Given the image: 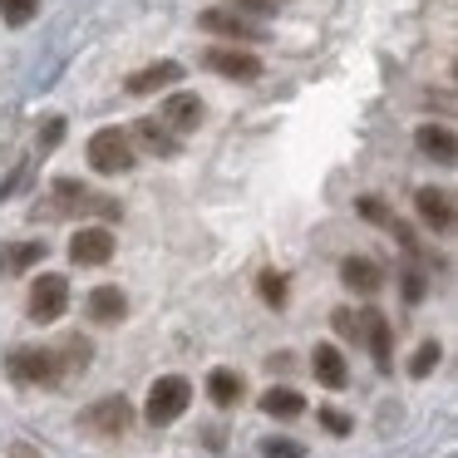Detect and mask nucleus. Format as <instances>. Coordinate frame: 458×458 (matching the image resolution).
Masks as SVG:
<instances>
[{
    "mask_svg": "<svg viewBox=\"0 0 458 458\" xmlns=\"http://www.w3.org/2000/svg\"><path fill=\"white\" fill-rule=\"evenodd\" d=\"M188 404H192V385H188V379H182V375H163V379H153L143 414H148L153 428H163V424H178V419L188 414Z\"/></svg>",
    "mask_w": 458,
    "mask_h": 458,
    "instance_id": "f257e3e1",
    "label": "nucleus"
},
{
    "mask_svg": "<svg viewBox=\"0 0 458 458\" xmlns=\"http://www.w3.org/2000/svg\"><path fill=\"white\" fill-rule=\"evenodd\" d=\"M5 369H11L15 385H60V379H64L55 350H45V345H21V350H11Z\"/></svg>",
    "mask_w": 458,
    "mask_h": 458,
    "instance_id": "f03ea898",
    "label": "nucleus"
},
{
    "mask_svg": "<svg viewBox=\"0 0 458 458\" xmlns=\"http://www.w3.org/2000/svg\"><path fill=\"white\" fill-rule=\"evenodd\" d=\"M89 168L104 173V178H119V173L133 168V139L119 129H99L89 139Z\"/></svg>",
    "mask_w": 458,
    "mask_h": 458,
    "instance_id": "7ed1b4c3",
    "label": "nucleus"
},
{
    "mask_svg": "<svg viewBox=\"0 0 458 458\" xmlns=\"http://www.w3.org/2000/svg\"><path fill=\"white\" fill-rule=\"evenodd\" d=\"M129 424H133V404L123 394H104L80 414V428L84 434H99V438H119Z\"/></svg>",
    "mask_w": 458,
    "mask_h": 458,
    "instance_id": "20e7f679",
    "label": "nucleus"
},
{
    "mask_svg": "<svg viewBox=\"0 0 458 458\" xmlns=\"http://www.w3.org/2000/svg\"><path fill=\"white\" fill-rule=\"evenodd\" d=\"M55 212H89V217H119V202L104 198V192L84 188L80 178H60L55 182Z\"/></svg>",
    "mask_w": 458,
    "mask_h": 458,
    "instance_id": "39448f33",
    "label": "nucleus"
},
{
    "mask_svg": "<svg viewBox=\"0 0 458 458\" xmlns=\"http://www.w3.org/2000/svg\"><path fill=\"white\" fill-rule=\"evenodd\" d=\"M64 310H70V281H64L60 271H45V276H35V286H30V320L55 326Z\"/></svg>",
    "mask_w": 458,
    "mask_h": 458,
    "instance_id": "423d86ee",
    "label": "nucleus"
},
{
    "mask_svg": "<svg viewBox=\"0 0 458 458\" xmlns=\"http://www.w3.org/2000/svg\"><path fill=\"white\" fill-rule=\"evenodd\" d=\"M208 70L222 74V80H237V84L261 80V60L251 50H237V45H212V50H208Z\"/></svg>",
    "mask_w": 458,
    "mask_h": 458,
    "instance_id": "0eeeda50",
    "label": "nucleus"
},
{
    "mask_svg": "<svg viewBox=\"0 0 458 458\" xmlns=\"http://www.w3.org/2000/svg\"><path fill=\"white\" fill-rule=\"evenodd\" d=\"M355 340H365L369 355H375V365L389 369V350H394V326H389V316H379V310H360L355 316Z\"/></svg>",
    "mask_w": 458,
    "mask_h": 458,
    "instance_id": "6e6552de",
    "label": "nucleus"
},
{
    "mask_svg": "<svg viewBox=\"0 0 458 458\" xmlns=\"http://www.w3.org/2000/svg\"><path fill=\"white\" fill-rule=\"evenodd\" d=\"M70 257L80 261V267H104V261L114 257V232L109 227H80L70 242Z\"/></svg>",
    "mask_w": 458,
    "mask_h": 458,
    "instance_id": "1a4fd4ad",
    "label": "nucleus"
},
{
    "mask_svg": "<svg viewBox=\"0 0 458 458\" xmlns=\"http://www.w3.org/2000/svg\"><path fill=\"white\" fill-rule=\"evenodd\" d=\"M202 114H208V109H202L198 94H173V99L163 104V119L158 123L173 133V139H182V133H192L202 123Z\"/></svg>",
    "mask_w": 458,
    "mask_h": 458,
    "instance_id": "9d476101",
    "label": "nucleus"
},
{
    "mask_svg": "<svg viewBox=\"0 0 458 458\" xmlns=\"http://www.w3.org/2000/svg\"><path fill=\"white\" fill-rule=\"evenodd\" d=\"M198 25L208 35H227V40H261V25L247 21V15H237V11H202Z\"/></svg>",
    "mask_w": 458,
    "mask_h": 458,
    "instance_id": "9b49d317",
    "label": "nucleus"
},
{
    "mask_svg": "<svg viewBox=\"0 0 458 458\" xmlns=\"http://www.w3.org/2000/svg\"><path fill=\"white\" fill-rule=\"evenodd\" d=\"M182 80V64L178 60H158V64H143L139 74H129V84H123V89L129 94H158V89H173V84Z\"/></svg>",
    "mask_w": 458,
    "mask_h": 458,
    "instance_id": "f8f14e48",
    "label": "nucleus"
},
{
    "mask_svg": "<svg viewBox=\"0 0 458 458\" xmlns=\"http://www.w3.org/2000/svg\"><path fill=\"white\" fill-rule=\"evenodd\" d=\"M84 310H89L94 326H119V320L129 316V296H123L119 286H94L89 301H84Z\"/></svg>",
    "mask_w": 458,
    "mask_h": 458,
    "instance_id": "ddd939ff",
    "label": "nucleus"
},
{
    "mask_svg": "<svg viewBox=\"0 0 458 458\" xmlns=\"http://www.w3.org/2000/svg\"><path fill=\"white\" fill-rule=\"evenodd\" d=\"M310 375H316L326 389H345L350 385V365H345V355H340L335 345H316V355H310Z\"/></svg>",
    "mask_w": 458,
    "mask_h": 458,
    "instance_id": "4468645a",
    "label": "nucleus"
},
{
    "mask_svg": "<svg viewBox=\"0 0 458 458\" xmlns=\"http://www.w3.org/2000/svg\"><path fill=\"white\" fill-rule=\"evenodd\" d=\"M340 281H345L350 291H360V296H375V291L385 286V271H379L369 257H345L340 261Z\"/></svg>",
    "mask_w": 458,
    "mask_h": 458,
    "instance_id": "2eb2a0df",
    "label": "nucleus"
},
{
    "mask_svg": "<svg viewBox=\"0 0 458 458\" xmlns=\"http://www.w3.org/2000/svg\"><path fill=\"white\" fill-rule=\"evenodd\" d=\"M414 208H419V217H424L434 232H448V227H454V198H448L444 188H419Z\"/></svg>",
    "mask_w": 458,
    "mask_h": 458,
    "instance_id": "dca6fc26",
    "label": "nucleus"
},
{
    "mask_svg": "<svg viewBox=\"0 0 458 458\" xmlns=\"http://www.w3.org/2000/svg\"><path fill=\"white\" fill-rule=\"evenodd\" d=\"M40 261H45V242H11V247H0V276H21Z\"/></svg>",
    "mask_w": 458,
    "mask_h": 458,
    "instance_id": "f3484780",
    "label": "nucleus"
},
{
    "mask_svg": "<svg viewBox=\"0 0 458 458\" xmlns=\"http://www.w3.org/2000/svg\"><path fill=\"white\" fill-rule=\"evenodd\" d=\"M414 143H419V153L424 158H434V163H454V133L444 129V123H424V129H414Z\"/></svg>",
    "mask_w": 458,
    "mask_h": 458,
    "instance_id": "a211bd4d",
    "label": "nucleus"
},
{
    "mask_svg": "<svg viewBox=\"0 0 458 458\" xmlns=\"http://www.w3.org/2000/svg\"><path fill=\"white\" fill-rule=\"evenodd\" d=\"M261 414H271V419H301V414H306V399H301L291 385H271L267 394H261Z\"/></svg>",
    "mask_w": 458,
    "mask_h": 458,
    "instance_id": "6ab92c4d",
    "label": "nucleus"
},
{
    "mask_svg": "<svg viewBox=\"0 0 458 458\" xmlns=\"http://www.w3.org/2000/svg\"><path fill=\"white\" fill-rule=\"evenodd\" d=\"M133 139H139L148 153H158V158H178V148H182V139H173V133L163 129L158 119H139V129H133Z\"/></svg>",
    "mask_w": 458,
    "mask_h": 458,
    "instance_id": "aec40b11",
    "label": "nucleus"
},
{
    "mask_svg": "<svg viewBox=\"0 0 458 458\" xmlns=\"http://www.w3.org/2000/svg\"><path fill=\"white\" fill-rule=\"evenodd\" d=\"M242 389H247V385H242L237 369H212V375H208V399L217 409H232L242 399Z\"/></svg>",
    "mask_w": 458,
    "mask_h": 458,
    "instance_id": "412c9836",
    "label": "nucleus"
},
{
    "mask_svg": "<svg viewBox=\"0 0 458 458\" xmlns=\"http://www.w3.org/2000/svg\"><path fill=\"white\" fill-rule=\"evenodd\" d=\"M94 345L84 335H70L64 345H55V360H60V375H74V369H89Z\"/></svg>",
    "mask_w": 458,
    "mask_h": 458,
    "instance_id": "4be33fe9",
    "label": "nucleus"
},
{
    "mask_svg": "<svg viewBox=\"0 0 458 458\" xmlns=\"http://www.w3.org/2000/svg\"><path fill=\"white\" fill-rule=\"evenodd\" d=\"M35 15H40V0H0V21L11 25V30H21V25H30Z\"/></svg>",
    "mask_w": 458,
    "mask_h": 458,
    "instance_id": "5701e85b",
    "label": "nucleus"
},
{
    "mask_svg": "<svg viewBox=\"0 0 458 458\" xmlns=\"http://www.w3.org/2000/svg\"><path fill=\"white\" fill-rule=\"evenodd\" d=\"M257 291H261V301H267V306H286V276H281V271H261Z\"/></svg>",
    "mask_w": 458,
    "mask_h": 458,
    "instance_id": "b1692460",
    "label": "nucleus"
},
{
    "mask_svg": "<svg viewBox=\"0 0 458 458\" xmlns=\"http://www.w3.org/2000/svg\"><path fill=\"white\" fill-rule=\"evenodd\" d=\"M261 458H306V444H296V438H261Z\"/></svg>",
    "mask_w": 458,
    "mask_h": 458,
    "instance_id": "393cba45",
    "label": "nucleus"
},
{
    "mask_svg": "<svg viewBox=\"0 0 458 458\" xmlns=\"http://www.w3.org/2000/svg\"><path fill=\"white\" fill-rule=\"evenodd\" d=\"M438 355H444V350H438V340H428V345H419V355L409 360V375H414V379H424L428 369L438 365Z\"/></svg>",
    "mask_w": 458,
    "mask_h": 458,
    "instance_id": "a878e982",
    "label": "nucleus"
},
{
    "mask_svg": "<svg viewBox=\"0 0 458 458\" xmlns=\"http://www.w3.org/2000/svg\"><path fill=\"white\" fill-rule=\"evenodd\" d=\"M355 208H360V217H365V222H379V227H389V222H394V212H389L379 198H360Z\"/></svg>",
    "mask_w": 458,
    "mask_h": 458,
    "instance_id": "bb28decb",
    "label": "nucleus"
},
{
    "mask_svg": "<svg viewBox=\"0 0 458 458\" xmlns=\"http://www.w3.org/2000/svg\"><path fill=\"white\" fill-rule=\"evenodd\" d=\"M60 139H64V119L55 114V119H45V129H40V153H50Z\"/></svg>",
    "mask_w": 458,
    "mask_h": 458,
    "instance_id": "cd10ccee",
    "label": "nucleus"
},
{
    "mask_svg": "<svg viewBox=\"0 0 458 458\" xmlns=\"http://www.w3.org/2000/svg\"><path fill=\"white\" fill-rule=\"evenodd\" d=\"M424 291H428L424 271H414V267H409V271H404V301H424Z\"/></svg>",
    "mask_w": 458,
    "mask_h": 458,
    "instance_id": "c85d7f7f",
    "label": "nucleus"
},
{
    "mask_svg": "<svg viewBox=\"0 0 458 458\" xmlns=\"http://www.w3.org/2000/svg\"><path fill=\"white\" fill-rule=\"evenodd\" d=\"M25 173H30V158H21V163H15V173H11V178L0 182V202H5V198H15V188L25 182Z\"/></svg>",
    "mask_w": 458,
    "mask_h": 458,
    "instance_id": "c756f323",
    "label": "nucleus"
},
{
    "mask_svg": "<svg viewBox=\"0 0 458 458\" xmlns=\"http://www.w3.org/2000/svg\"><path fill=\"white\" fill-rule=\"evenodd\" d=\"M320 424H326L330 434H350V419L340 414V409H320Z\"/></svg>",
    "mask_w": 458,
    "mask_h": 458,
    "instance_id": "7c9ffc66",
    "label": "nucleus"
},
{
    "mask_svg": "<svg viewBox=\"0 0 458 458\" xmlns=\"http://www.w3.org/2000/svg\"><path fill=\"white\" fill-rule=\"evenodd\" d=\"M237 15H247V21H251V15H276V5H271V0H242Z\"/></svg>",
    "mask_w": 458,
    "mask_h": 458,
    "instance_id": "2f4dec72",
    "label": "nucleus"
},
{
    "mask_svg": "<svg viewBox=\"0 0 458 458\" xmlns=\"http://www.w3.org/2000/svg\"><path fill=\"white\" fill-rule=\"evenodd\" d=\"M335 330L345 340H355V310H335Z\"/></svg>",
    "mask_w": 458,
    "mask_h": 458,
    "instance_id": "473e14b6",
    "label": "nucleus"
},
{
    "mask_svg": "<svg viewBox=\"0 0 458 458\" xmlns=\"http://www.w3.org/2000/svg\"><path fill=\"white\" fill-rule=\"evenodd\" d=\"M11 458H35V448H30V444H15V448H11Z\"/></svg>",
    "mask_w": 458,
    "mask_h": 458,
    "instance_id": "72a5a7b5",
    "label": "nucleus"
}]
</instances>
